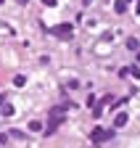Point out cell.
<instances>
[{
	"mask_svg": "<svg viewBox=\"0 0 140 148\" xmlns=\"http://www.w3.org/2000/svg\"><path fill=\"white\" fill-rule=\"evenodd\" d=\"M69 106H72V103H64V106H53V108L48 111V127H45V132H48V135H53L56 130H58V127L64 124Z\"/></svg>",
	"mask_w": 140,
	"mask_h": 148,
	"instance_id": "6da1fadb",
	"label": "cell"
},
{
	"mask_svg": "<svg viewBox=\"0 0 140 148\" xmlns=\"http://www.w3.org/2000/svg\"><path fill=\"white\" fill-rule=\"evenodd\" d=\"M50 34H53V37H61V40H72V37H74V29H72V24H56V27H50Z\"/></svg>",
	"mask_w": 140,
	"mask_h": 148,
	"instance_id": "7a4b0ae2",
	"label": "cell"
},
{
	"mask_svg": "<svg viewBox=\"0 0 140 148\" xmlns=\"http://www.w3.org/2000/svg\"><path fill=\"white\" fill-rule=\"evenodd\" d=\"M111 138V130H100V127H93V143H103V140H109Z\"/></svg>",
	"mask_w": 140,
	"mask_h": 148,
	"instance_id": "3957f363",
	"label": "cell"
},
{
	"mask_svg": "<svg viewBox=\"0 0 140 148\" xmlns=\"http://www.w3.org/2000/svg\"><path fill=\"white\" fill-rule=\"evenodd\" d=\"M127 119H130V116L124 114V111H119V114L114 116V127H124V124H127Z\"/></svg>",
	"mask_w": 140,
	"mask_h": 148,
	"instance_id": "277c9868",
	"label": "cell"
},
{
	"mask_svg": "<svg viewBox=\"0 0 140 148\" xmlns=\"http://www.w3.org/2000/svg\"><path fill=\"white\" fill-rule=\"evenodd\" d=\"M119 74H122V77H130V74H132V77H140V69L137 66H127V69H122Z\"/></svg>",
	"mask_w": 140,
	"mask_h": 148,
	"instance_id": "5b68a950",
	"label": "cell"
},
{
	"mask_svg": "<svg viewBox=\"0 0 140 148\" xmlns=\"http://www.w3.org/2000/svg\"><path fill=\"white\" fill-rule=\"evenodd\" d=\"M124 45H127V50H140V42L135 40V37H130V40H127Z\"/></svg>",
	"mask_w": 140,
	"mask_h": 148,
	"instance_id": "8992f818",
	"label": "cell"
},
{
	"mask_svg": "<svg viewBox=\"0 0 140 148\" xmlns=\"http://www.w3.org/2000/svg\"><path fill=\"white\" fill-rule=\"evenodd\" d=\"M13 85L16 87H24L27 85V77H24V74H16V77H13Z\"/></svg>",
	"mask_w": 140,
	"mask_h": 148,
	"instance_id": "52a82bcc",
	"label": "cell"
},
{
	"mask_svg": "<svg viewBox=\"0 0 140 148\" xmlns=\"http://www.w3.org/2000/svg\"><path fill=\"white\" fill-rule=\"evenodd\" d=\"M114 11H116V13H124V11H127V0H119V3L114 5Z\"/></svg>",
	"mask_w": 140,
	"mask_h": 148,
	"instance_id": "ba28073f",
	"label": "cell"
},
{
	"mask_svg": "<svg viewBox=\"0 0 140 148\" xmlns=\"http://www.w3.org/2000/svg\"><path fill=\"white\" fill-rule=\"evenodd\" d=\"M29 130H32V132H42V130H45V127H42L40 122H29Z\"/></svg>",
	"mask_w": 140,
	"mask_h": 148,
	"instance_id": "9c48e42d",
	"label": "cell"
},
{
	"mask_svg": "<svg viewBox=\"0 0 140 148\" xmlns=\"http://www.w3.org/2000/svg\"><path fill=\"white\" fill-rule=\"evenodd\" d=\"M0 111H3V116H13V106H3Z\"/></svg>",
	"mask_w": 140,
	"mask_h": 148,
	"instance_id": "30bf717a",
	"label": "cell"
},
{
	"mask_svg": "<svg viewBox=\"0 0 140 148\" xmlns=\"http://www.w3.org/2000/svg\"><path fill=\"white\" fill-rule=\"evenodd\" d=\"M42 3H45L48 8H56V3H58V0H42Z\"/></svg>",
	"mask_w": 140,
	"mask_h": 148,
	"instance_id": "8fae6325",
	"label": "cell"
},
{
	"mask_svg": "<svg viewBox=\"0 0 140 148\" xmlns=\"http://www.w3.org/2000/svg\"><path fill=\"white\" fill-rule=\"evenodd\" d=\"M16 3H21V5H27V3H29V0H16Z\"/></svg>",
	"mask_w": 140,
	"mask_h": 148,
	"instance_id": "7c38bea8",
	"label": "cell"
},
{
	"mask_svg": "<svg viewBox=\"0 0 140 148\" xmlns=\"http://www.w3.org/2000/svg\"><path fill=\"white\" fill-rule=\"evenodd\" d=\"M3 103H5V95H0V106H3Z\"/></svg>",
	"mask_w": 140,
	"mask_h": 148,
	"instance_id": "4fadbf2b",
	"label": "cell"
},
{
	"mask_svg": "<svg viewBox=\"0 0 140 148\" xmlns=\"http://www.w3.org/2000/svg\"><path fill=\"white\" fill-rule=\"evenodd\" d=\"M137 61H140V50H137Z\"/></svg>",
	"mask_w": 140,
	"mask_h": 148,
	"instance_id": "5bb4252c",
	"label": "cell"
}]
</instances>
